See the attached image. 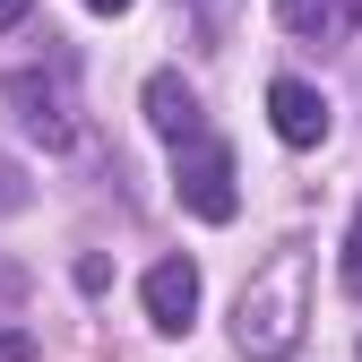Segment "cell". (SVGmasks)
Instances as JSON below:
<instances>
[{
    "label": "cell",
    "instance_id": "9",
    "mask_svg": "<svg viewBox=\"0 0 362 362\" xmlns=\"http://www.w3.org/2000/svg\"><path fill=\"white\" fill-rule=\"evenodd\" d=\"M18 207H26V173L0 156V216H18Z\"/></svg>",
    "mask_w": 362,
    "mask_h": 362
},
{
    "label": "cell",
    "instance_id": "4",
    "mask_svg": "<svg viewBox=\"0 0 362 362\" xmlns=\"http://www.w3.org/2000/svg\"><path fill=\"white\" fill-rule=\"evenodd\" d=\"M267 121H276L285 147H320L328 139V95L310 78H276V86H267Z\"/></svg>",
    "mask_w": 362,
    "mask_h": 362
},
{
    "label": "cell",
    "instance_id": "12",
    "mask_svg": "<svg viewBox=\"0 0 362 362\" xmlns=\"http://www.w3.org/2000/svg\"><path fill=\"white\" fill-rule=\"evenodd\" d=\"M86 9H95V18H121V9H129V0H86Z\"/></svg>",
    "mask_w": 362,
    "mask_h": 362
},
{
    "label": "cell",
    "instance_id": "7",
    "mask_svg": "<svg viewBox=\"0 0 362 362\" xmlns=\"http://www.w3.org/2000/svg\"><path fill=\"white\" fill-rule=\"evenodd\" d=\"M276 18H285V35H302V43H328V35L345 26V0H276Z\"/></svg>",
    "mask_w": 362,
    "mask_h": 362
},
{
    "label": "cell",
    "instance_id": "10",
    "mask_svg": "<svg viewBox=\"0 0 362 362\" xmlns=\"http://www.w3.org/2000/svg\"><path fill=\"white\" fill-rule=\"evenodd\" d=\"M0 362H35V337L26 328H0Z\"/></svg>",
    "mask_w": 362,
    "mask_h": 362
},
{
    "label": "cell",
    "instance_id": "11",
    "mask_svg": "<svg viewBox=\"0 0 362 362\" xmlns=\"http://www.w3.org/2000/svg\"><path fill=\"white\" fill-rule=\"evenodd\" d=\"M26 9H35V0H0V26H26Z\"/></svg>",
    "mask_w": 362,
    "mask_h": 362
},
{
    "label": "cell",
    "instance_id": "5",
    "mask_svg": "<svg viewBox=\"0 0 362 362\" xmlns=\"http://www.w3.org/2000/svg\"><path fill=\"white\" fill-rule=\"evenodd\" d=\"M147 320H156L164 337H181V328L199 320V267H190V259L147 267Z\"/></svg>",
    "mask_w": 362,
    "mask_h": 362
},
{
    "label": "cell",
    "instance_id": "2",
    "mask_svg": "<svg viewBox=\"0 0 362 362\" xmlns=\"http://www.w3.org/2000/svg\"><path fill=\"white\" fill-rule=\"evenodd\" d=\"M173 199L190 207L199 224H233V207H242V190H233V147L224 139H173Z\"/></svg>",
    "mask_w": 362,
    "mask_h": 362
},
{
    "label": "cell",
    "instance_id": "3",
    "mask_svg": "<svg viewBox=\"0 0 362 362\" xmlns=\"http://www.w3.org/2000/svg\"><path fill=\"white\" fill-rule=\"evenodd\" d=\"M9 104H18V121L35 129L43 147H69L78 139V112H69V78L61 69H9Z\"/></svg>",
    "mask_w": 362,
    "mask_h": 362
},
{
    "label": "cell",
    "instance_id": "13",
    "mask_svg": "<svg viewBox=\"0 0 362 362\" xmlns=\"http://www.w3.org/2000/svg\"><path fill=\"white\" fill-rule=\"evenodd\" d=\"M345 26H362V0H345Z\"/></svg>",
    "mask_w": 362,
    "mask_h": 362
},
{
    "label": "cell",
    "instance_id": "1",
    "mask_svg": "<svg viewBox=\"0 0 362 362\" xmlns=\"http://www.w3.org/2000/svg\"><path fill=\"white\" fill-rule=\"evenodd\" d=\"M302 320H310V259L302 250H276L242 285V302H233V345L250 362H285L293 337H302Z\"/></svg>",
    "mask_w": 362,
    "mask_h": 362
},
{
    "label": "cell",
    "instance_id": "8",
    "mask_svg": "<svg viewBox=\"0 0 362 362\" xmlns=\"http://www.w3.org/2000/svg\"><path fill=\"white\" fill-rule=\"evenodd\" d=\"M345 293L362 302V207H354V224H345Z\"/></svg>",
    "mask_w": 362,
    "mask_h": 362
},
{
    "label": "cell",
    "instance_id": "6",
    "mask_svg": "<svg viewBox=\"0 0 362 362\" xmlns=\"http://www.w3.org/2000/svg\"><path fill=\"white\" fill-rule=\"evenodd\" d=\"M147 129H156V139H199V95H190L173 69L147 78Z\"/></svg>",
    "mask_w": 362,
    "mask_h": 362
}]
</instances>
